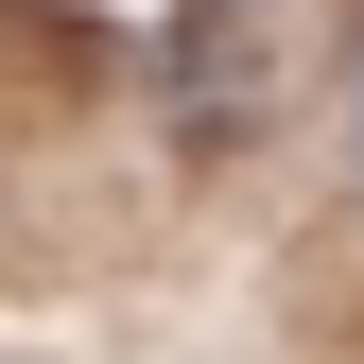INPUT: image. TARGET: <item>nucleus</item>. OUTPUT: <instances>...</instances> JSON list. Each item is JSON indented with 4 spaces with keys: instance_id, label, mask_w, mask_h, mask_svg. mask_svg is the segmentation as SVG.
Here are the masks:
<instances>
[{
    "instance_id": "f257e3e1",
    "label": "nucleus",
    "mask_w": 364,
    "mask_h": 364,
    "mask_svg": "<svg viewBox=\"0 0 364 364\" xmlns=\"http://www.w3.org/2000/svg\"><path fill=\"white\" fill-rule=\"evenodd\" d=\"M347 122H364V70H347Z\"/></svg>"
}]
</instances>
